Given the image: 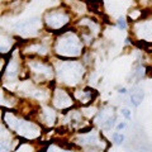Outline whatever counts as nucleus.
<instances>
[{
    "instance_id": "nucleus-9",
    "label": "nucleus",
    "mask_w": 152,
    "mask_h": 152,
    "mask_svg": "<svg viewBox=\"0 0 152 152\" xmlns=\"http://www.w3.org/2000/svg\"><path fill=\"white\" fill-rule=\"evenodd\" d=\"M143 90L141 88H134L131 91V103L133 104L134 107H138L140 104L143 100Z\"/></svg>"
},
{
    "instance_id": "nucleus-11",
    "label": "nucleus",
    "mask_w": 152,
    "mask_h": 152,
    "mask_svg": "<svg viewBox=\"0 0 152 152\" xmlns=\"http://www.w3.org/2000/svg\"><path fill=\"white\" fill-rule=\"evenodd\" d=\"M4 72H5V75H8L9 79H15L18 75V64L14 60H12L8 65L7 71H4Z\"/></svg>"
},
{
    "instance_id": "nucleus-13",
    "label": "nucleus",
    "mask_w": 152,
    "mask_h": 152,
    "mask_svg": "<svg viewBox=\"0 0 152 152\" xmlns=\"http://www.w3.org/2000/svg\"><path fill=\"white\" fill-rule=\"evenodd\" d=\"M113 141L115 142L117 145H122L123 142H124V140H126V137H124V134L123 133H121V132H115V133H113Z\"/></svg>"
},
{
    "instance_id": "nucleus-7",
    "label": "nucleus",
    "mask_w": 152,
    "mask_h": 152,
    "mask_svg": "<svg viewBox=\"0 0 152 152\" xmlns=\"http://www.w3.org/2000/svg\"><path fill=\"white\" fill-rule=\"evenodd\" d=\"M41 28V22L36 18L32 19H27V20L19 22L15 26V29L20 33H31V32H36L37 29Z\"/></svg>"
},
{
    "instance_id": "nucleus-14",
    "label": "nucleus",
    "mask_w": 152,
    "mask_h": 152,
    "mask_svg": "<svg viewBox=\"0 0 152 152\" xmlns=\"http://www.w3.org/2000/svg\"><path fill=\"white\" fill-rule=\"evenodd\" d=\"M119 112H121L122 115L126 118V119H131V118H132V112L128 108H122Z\"/></svg>"
},
{
    "instance_id": "nucleus-17",
    "label": "nucleus",
    "mask_w": 152,
    "mask_h": 152,
    "mask_svg": "<svg viewBox=\"0 0 152 152\" xmlns=\"http://www.w3.org/2000/svg\"><path fill=\"white\" fill-rule=\"evenodd\" d=\"M119 93H121V94H126V93H127V90H126L124 88H123V89H119Z\"/></svg>"
},
{
    "instance_id": "nucleus-5",
    "label": "nucleus",
    "mask_w": 152,
    "mask_h": 152,
    "mask_svg": "<svg viewBox=\"0 0 152 152\" xmlns=\"http://www.w3.org/2000/svg\"><path fill=\"white\" fill-rule=\"evenodd\" d=\"M53 105L58 109H66L72 105V99L65 90L57 89L53 94Z\"/></svg>"
},
{
    "instance_id": "nucleus-6",
    "label": "nucleus",
    "mask_w": 152,
    "mask_h": 152,
    "mask_svg": "<svg viewBox=\"0 0 152 152\" xmlns=\"http://www.w3.org/2000/svg\"><path fill=\"white\" fill-rule=\"evenodd\" d=\"M29 67L38 77H41V79H51L52 77V69L50 65L38 61V62H31Z\"/></svg>"
},
{
    "instance_id": "nucleus-3",
    "label": "nucleus",
    "mask_w": 152,
    "mask_h": 152,
    "mask_svg": "<svg viewBox=\"0 0 152 152\" xmlns=\"http://www.w3.org/2000/svg\"><path fill=\"white\" fill-rule=\"evenodd\" d=\"M4 122L9 126L10 129H14L18 134H20L22 137H26L28 140L37 138L41 134V128L37 124L28 121L19 119L15 115H13L10 113L4 114Z\"/></svg>"
},
{
    "instance_id": "nucleus-2",
    "label": "nucleus",
    "mask_w": 152,
    "mask_h": 152,
    "mask_svg": "<svg viewBox=\"0 0 152 152\" xmlns=\"http://www.w3.org/2000/svg\"><path fill=\"white\" fill-rule=\"evenodd\" d=\"M84 74H85L84 66L80 62H75V61L61 62L57 66L58 80L66 85H70V86H74V85L81 81Z\"/></svg>"
},
{
    "instance_id": "nucleus-8",
    "label": "nucleus",
    "mask_w": 152,
    "mask_h": 152,
    "mask_svg": "<svg viewBox=\"0 0 152 152\" xmlns=\"http://www.w3.org/2000/svg\"><path fill=\"white\" fill-rule=\"evenodd\" d=\"M96 122L103 128H112L114 126V122H115V118H114L113 110H110V109L102 110L100 113H99L98 118H96Z\"/></svg>"
},
{
    "instance_id": "nucleus-4",
    "label": "nucleus",
    "mask_w": 152,
    "mask_h": 152,
    "mask_svg": "<svg viewBox=\"0 0 152 152\" xmlns=\"http://www.w3.org/2000/svg\"><path fill=\"white\" fill-rule=\"evenodd\" d=\"M46 24L52 29H60V28L65 27L69 22V18L66 14L61 12H51L46 14Z\"/></svg>"
},
{
    "instance_id": "nucleus-10",
    "label": "nucleus",
    "mask_w": 152,
    "mask_h": 152,
    "mask_svg": "<svg viewBox=\"0 0 152 152\" xmlns=\"http://www.w3.org/2000/svg\"><path fill=\"white\" fill-rule=\"evenodd\" d=\"M42 121L47 126H53L56 121V113L51 108H45L43 112H42Z\"/></svg>"
},
{
    "instance_id": "nucleus-15",
    "label": "nucleus",
    "mask_w": 152,
    "mask_h": 152,
    "mask_svg": "<svg viewBox=\"0 0 152 152\" xmlns=\"http://www.w3.org/2000/svg\"><path fill=\"white\" fill-rule=\"evenodd\" d=\"M118 27H119L121 29H126V28H127V23H126L124 18H119V19H118Z\"/></svg>"
},
{
    "instance_id": "nucleus-12",
    "label": "nucleus",
    "mask_w": 152,
    "mask_h": 152,
    "mask_svg": "<svg viewBox=\"0 0 152 152\" xmlns=\"http://www.w3.org/2000/svg\"><path fill=\"white\" fill-rule=\"evenodd\" d=\"M28 50H29V52H36V53H39V55H46L47 53V48L43 47L42 45H32Z\"/></svg>"
},
{
    "instance_id": "nucleus-16",
    "label": "nucleus",
    "mask_w": 152,
    "mask_h": 152,
    "mask_svg": "<svg viewBox=\"0 0 152 152\" xmlns=\"http://www.w3.org/2000/svg\"><path fill=\"white\" fill-rule=\"evenodd\" d=\"M117 128H118V129H123V128H126V123H124V122H123V123H119V124L117 126Z\"/></svg>"
},
{
    "instance_id": "nucleus-1",
    "label": "nucleus",
    "mask_w": 152,
    "mask_h": 152,
    "mask_svg": "<svg viewBox=\"0 0 152 152\" xmlns=\"http://www.w3.org/2000/svg\"><path fill=\"white\" fill-rule=\"evenodd\" d=\"M55 51L57 55L65 57H77L81 55L83 43L75 33H64L56 42Z\"/></svg>"
}]
</instances>
